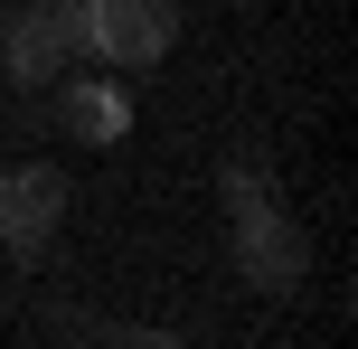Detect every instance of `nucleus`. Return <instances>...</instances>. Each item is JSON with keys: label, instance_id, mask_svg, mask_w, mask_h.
<instances>
[{"label": "nucleus", "instance_id": "nucleus-2", "mask_svg": "<svg viewBox=\"0 0 358 349\" xmlns=\"http://www.w3.org/2000/svg\"><path fill=\"white\" fill-rule=\"evenodd\" d=\"M57 10L76 29V57H94L113 76H142L179 48V0H57Z\"/></svg>", "mask_w": 358, "mask_h": 349}, {"label": "nucleus", "instance_id": "nucleus-6", "mask_svg": "<svg viewBox=\"0 0 358 349\" xmlns=\"http://www.w3.org/2000/svg\"><path fill=\"white\" fill-rule=\"evenodd\" d=\"M104 349H189L179 331H104Z\"/></svg>", "mask_w": 358, "mask_h": 349}, {"label": "nucleus", "instance_id": "nucleus-5", "mask_svg": "<svg viewBox=\"0 0 358 349\" xmlns=\"http://www.w3.org/2000/svg\"><path fill=\"white\" fill-rule=\"evenodd\" d=\"M57 123H66L85 151H113L132 132V94L113 85V76H57Z\"/></svg>", "mask_w": 358, "mask_h": 349}, {"label": "nucleus", "instance_id": "nucleus-1", "mask_svg": "<svg viewBox=\"0 0 358 349\" xmlns=\"http://www.w3.org/2000/svg\"><path fill=\"white\" fill-rule=\"evenodd\" d=\"M217 199H227V255H236V274H245L255 293H302L311 236H302V218L283 208L273 170L255 161V151H236V161L217 170Z\"/></svg>", "mask_w": 358, "mask_h": 349}, {"label": "nucleus", "instance_id": "nucleus-3", "mask_svg": "<svg viewBox=\"0 0 358 349\" xmlns=\"http://www.w3.org/2000/svg\"><path fill=\"white\" fill-rule=\"evenodd\" d=\"M57 227H66V170L57 161H10L0 170V255L38 264Z\"/></svg>", "mask_w": 358, "mask_h": 349}, {"label": "nucleus", "instance_id": "nucleus-4", "mask_svg": "<svg viewBox=\"0 0 358 349\" xmlns=\"http://www.w3.org/2000/svg\"><path fill=\"white\" fill-rule=\"evenodd\" d=\"M0 66H10V85H57V76H76V29L57 0H19L10 19H0Z\"/></svg>", "mask_w": 358, "mask_h": 349}]
</instances>
